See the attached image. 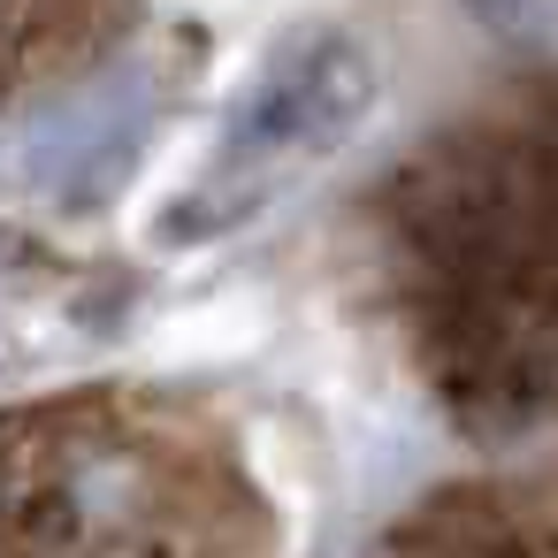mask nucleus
<instances>
[{
	"instance_id": "nucleus-1",
	"label": "nucleus",
	"mask_w": 558,
	"mask_h": 558,
	"mask_svg": "<svg viewBox=\"0 0 558 558\" xmlns=\"http://www.w3.org/2000/svg\"><path fill=\"white\" fill-rule=\"evenodd\" d=\"M367 116H375V54L360 39H306V47L276 54L260 70V85L230 108V131H222L207 177L192 184V199L177 207L169 230L207 238V230L245 222L299 169L352 146V131Z\"/></svg>"
},
{
	"instance_id": "nucleus-2",
	"label": "nucleus",
	"mask_w": 558,
	"mask_h": 558,
	"mask_svg": "<svg viewBox=\"0 0 558 558\" xmlns=\"http://www.w3.org/2000/svg\"><path fill=\"white\" fill-rule=\"evenodd\" d=\"M146 77H108V85H93V93H77V100H62V108H47L24 138H16V169H24V184H39V192H54V199H85V192H100L123 161H131V146H138V131H146Z\"/></svg>"
}]
</instances>
